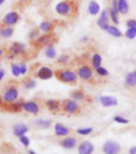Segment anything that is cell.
<instances>
[{
	"label": "cell",
	"mask_w": 136,
	"mask_h": 154,
	"mask_svg": "<svg viewBox=\"0 0 136 154\" xmlns=\"http://www.w3.org/2000/svg\"><path fill=\"white\" fill-rule=\"evenodd\" d=\"M124 35L127 38H131V40H132V38H135L136 37V27H128V30L125 32Z\"/></svg>",
	"instance_id": "obj_36"
},
{
	"label": "cell",
	"mask_w": 136,
	"mask_h": 154,
	"mask_svg": "<svg viewBox=\"0 0 136 154\" xmlns=\"http://www.w3.org/2000/svg\"><path fill=\"white\" fill-rule=\"evenodd\" d=\"M124 85L128 89H136V70L131 71V72H128L125 75Z\"/></svg>",
	"instance_id": "obj_15"
},
{
	"label": "cell",
	"mask_w": 136,
	"mask_h": 154,
	"mask_svg": "<svg viewBox=\"0 0 136 154\" xmlns=\"http://www.w3.org/2000/svg\"><path fill=\"white\" fill-rule=\"evenodd\" d=\"M4 106V102H3V98H2V96H0V108Z\"/></svg>",
	"instance_id": "obj_47"
},
{
	"label": "cell",
	"mask_w": 136,
	"mask_h": 154,
	"mask_svg": "<svg viewBox=\"0 0 136 154\" xmlns=\"http://www.w3.org/2000/svg\"><path fill=\"white\" fill-rule=\"evenodd\" d=\"M53 42H55V35L49 33V34H41L33 44L35 48H44L48 45H53Z\"/></svg>",
	"instance_id": "obj_8"
},
{
	"label": "cell",
	"mask_w": 136,
	"mask_h": 154,
	"mask_svg": "<svg viewBox=\"0 0 136 154\" xmlns=\"http://www.w3.org/2000/svg\"><path fill=\"white\" fill-rule=\"evenodd\" d=\"M45 106H47V109H49L50 112L57 113L61 109V102L57 101V100H47V101H45Z\"/></svg>",
	"instance_id": "obj_20"
},
{
	"label": "cell",
	"mask_w": 136,
	"mask_h": 154,
	"mask_svg": "<svg viewBox=\"0 0 136 154\" xmlns=\"http://www.w3.org/2000/svg\"><path fill=\"white\" fill-rule=\"evenodd\" d=\"M71 98L75 100V101H84L86 100V94H84V91L82 90H74L72 93H71Z\"/></svg>",
	"instance_id": "obj_28"
},
{
	"label": "cell",
	"mask_w": 136,
	"mask_h": 154,
	"mask_svg": "<svg viewBox=\"0 0 136 154\" xmlns=\"http://www.w3.org/2000/svg\"><path fill=\"white\" fill-rule=\"evenodd\" d=\"M19 140H20V143H22L23 146H26V147L30 145V139L26 137V135H22V137L19 138Z\"/></svg>",
	"instance_id": "obj_39"
},
{
	"label": "cell",
	"mask_w": 136,
	"mask_h": 154,
	"mask_svg": "<svg viewBox=\"0 0 136 154\" xmlns=\"http://www.w3.org/2000/svg\"><path fill=\"white\" fill-rule=\"evenodd\" d=\"M55 75L59 81L67 85H75L78 81V74L75 71L70 70V68H61V70L55 71Z\"/></svg>",
	"instance_id": "obj_2"
},
{
	"label": "cell",
	"mask_w": 136,
	"mask_h": 154,
	"mask_svg": "<svg viewBox=\"0 0 136 154\" xmlns=\"http://www.w3.org/2000/svg\"><path fill=\"white\" fill-rule=\"evenodd\" d=\"M117 6H119V14L127 15L129 12V4H128L127 0H119Z\"/></svg>",
	"instance_id": "obj_25"
},
{
	"label": "cell",
	"mask_w": 136,
	"mask_h": 154,
	"mask_svg": "<svg viewBox=\"0 0 136 154\" xmlns=\"http://www.w3.org/2000/svg\"><path fill=\"white\" fill-rule=\"evenodd\" d=\"M99 104L105 108H109V106H116L117 105V98L113 96H101L98 98Z\"/></svg>",
	"instance_id": "obj_16"
},
{
	"label": "cell",
	"mask_w": 136,
	"mask_h": 154,
	"mask_svg": "<svg viewBox=\"0 0 136 154\" xmlns=\"http://www.w3.org/2000/svg\"><path fill=\"white\" fill-rule=\"evenodd\" d=\"M61 109H63L67 115H76L80 112L79 102L75 101V100H72V98L64 100V101L61 102Z\"/></svg>",
	"instance_id": "obj_4"
},
{
	"label": "cell",
	"mask_w": 136,
	"mask_h": 154,
	"mask_svg": "<svg viewBox=\"0 0 136 154\" xmlns=\"http://www.w3.org/2000/svg\"><path fill=\"white\" fill-rule=\"evenodd\" d=\"M29 154H37L34 150H29Z\"/></svg>",
	"instance_id": "obj_48"
},
{
	"label": "cell",
	"mask_w": 136,
	"mask_h": 154,
	"mask_svg": "<svg viewBox=\"0 0 136 154\" xmlns=\"http://www.w3.org/2000/svg\"><path fill=\"white\" fill-rule=\"evenodd\" d=\"M44 55H45L47 59H56L57 57L56 48L53 47V45H48V47H45V49H44Z\"/></svg>",
	"instance_id": "obj_24"
},
{
	"label": "cell",
	"mask_w": 136,
	"mask_h": 154,
	"mask_svg": "<svg viewBox=\"0 0 136 154\" xmlns=\"http://www.w3.org/2000/svg\"><path fill=\"white\" fill-rule=\"evenodd\" d=\"M76 74H78V78L82 79V81H84V82H91L94 79L93 67H90V66H87V64H82V66H79Z\"/></svg>",
	"instance_id": "obj_5"
},
{
	"label": "cell",
	"mask_w": 136,
	"mask_h": 154,
	"mask_svg": "<svg viewBox=\"0 0 136 154\" xmlns=\"http://www.w3.org/2000/svg\"><path fill=\"white\" fill-rule=\"evenodd\" d=\"M57 61H59V64H67L70 61V57H68V55H60L57 57Z\"/></svg>",
	"instance_id": "obj_38"
},
{
	"label": "cell",
	"mask_w": 136,
	"mask_h": 154,
	"mask_svg": "<svg viewBox=\"0 0 136 154\" xmlns=\"http://www.w3.org/2000/svg\"><path fill=\"white\" fill-rule=\"evenodd\" d=\"M94 153V145L90 140H82L78 143V154H93Z\"/></svg>",
	"instance_id": "obj_13"
},
{
	"label": "cell",
	"mask_w": 136,
	"mask_h": 154,
	"mask_svg": "<svg viewBox=\"0 0 136 154\" xmlns=\"http://www.w3.org/2000/svg\"><path fill=\"white\" fill-rule=\"evenodd\" d=\"M55 29V25H53L52 20H42L38 26V30H40L41 34H49V33L53 32Z\"/></svg>",
	"instance_id": "obj_18"
},
{
	"label": "cell",
	"mask_w": 136,
	"mask_h": 154,
	"mask_svg": "<svg viewBox=\"0 0 136 154\" xmlns=\"http://www.w3.org/2000/svg\"><path fill=\"white\" fill-rule=\"evenodd\" d=\"M105 32H107L110 35H113V37H117V38H119V37H122V35H124L121 30L117 29L116 26H112V25H109V26L106 27V30H105Z\"/></svg>",
	"instance_id": "obj_27"
},
{
	"label": "cell",
	"mask_w": 136,
	"mask_h": 154,
	"mask_svg": "<svg viewBox=\"0 0 136 154\" xmlns=\"http://www.w3.org/2000/svg\"><path fill=\"white\" fill-rule=\"evenodd\" d=\"M4 75H6V72H4V70H2V68H0V82L3 81Z\"/></svg>",
	"instance_id": "obj_45"
},
{
	"label": "cell",
	"mask_w": 136,
	"mask_h": 154,
	"mask_svg": "<svg viewBox=\"0 0 136 154\" xmlns=\"http://www.w3.org/2000/svg\"><path fill=\"white\" fill-rule=\"evenodd\" d=\"M109 17H110V22H113V25L116 26V25H119V12L117 11H113L112 8H109Z\"/></svg>",
	"instance_id": "obj_31"
},
{
	"label": "cell",
	"mask_w": 136,
	"mask_h": 154,
	"mask_svg": "<svg viewBox=\"0 0 136 154\" xmlns=\"http://www.w3.org/2000/svg\"><path fill=\"white\" fill-rule=\"evenodd\" d=\"M26 51H27L26 44L19 42V41H15V42L11 44V47L8 48V52H10L8 57H14V56L25 55V53H26Z\"/></svg>",
	"instance_id": "obj_7"
},
{
	"label": "cell",
	"mask_w": 136,
	"mask_h": 154,
	"mask_svg": "<svg viewBox=\"0 0 136 154\" xmlns=\"http://www.w3.org/2000/svg\"><path fill=\"white\" fill-rule=\"evenodd\" d=\"M2 98H3V102L4 105H8L11 102H15L18 101L19 98V90H18V87L15 85H10L4 89L3 94H2Z\"/></svg>",
	"instance_id": "obj_3"
},
{
	"label": "cell",
	"mask_w": 136,
	"mask_h": 154,
	"mask_svg": "<svg viewBox=\"0 0 136 154\" xmlns=\"http://www.w3.org/2000/svg\"><path fill=\"white\" fill-rule=\"evenodd\" d=\"M12 34H14V27L12 26H4L2 25L0 26V37L7 40V38H11Z\"/></svg>",
	"instance_id": "obj_22"
},
{
	"label": "cell",
	"mask_w": 136,
	"mask_h": 154,
	"mask_svg": "<svg viewBox=\"0 0 136 154\" xmlns=\"http://www.w3.org/2000/svg\"><path fill=\"white\" fill-rule=\"evenodd\" d=\"M40 35H41L40 30H38V29H33V30H30V33H29V40L34 42V41L37 40V38L40 37Z\"/></svg>",
	"instance_id": "obj_35"
},
{
	"label": "cell",
	"mask_w": 136,
	"mask_h": 154,
	"mask_svg": "<svg viewBox=\"0 0 136 154\" xmlns=\"http://www.w3.org/2000/svg\"><path fill=\"white\" fill-rule=\"evenodd\" d=\"M76 10H78V7H76V4L74 3L72 0H61L55 7L56 14L60 15V17H65V18L74 15L76 12Z\"/></svg>",
	"instance_id": "obj_1"
},
{
	"label": "cell",
	"mask_w": 136,
	"mask_h": 154,
	"mask_svg": "<svg viewBox=\"0 0 136 154\" xmlns=\"http://www.w3.org/2000/svg\"><path fill=\"white\" fill-rule=\"evenodd\" d=\"M94 70H95L97 75H98V76H101V78H106V76L109 75V71H107L106 68H104V67H102V66H99V67L94 68Z\"/></svg>",
	"instance_id": "obj_33"
},
{
	"label": "cell",
	"mask_w": 136,
	"mask_h": 154,
	"mask_svg": "<svg viewBox=\"0 0 136 154\" xmlns=\"http://www.w3.org/2000/svg\"><path fill=\"white\" fill-rule=\"evenodd\" d=\"M113 120L116 123H120V124H128V123H129L128 119H125V117H122V116H119V115H116V116L113 117Z\"/></svg>",
	"instance_id": "obj_37"
},
{
	"label": "cell",
	"mask_w": 136,
	"mask_h": 154,
	"mask_svg": "<svg viewBox=\"0 0 136 154\" xmlns=\"http://www.w3.org/2000/svg\"><path fill=\"white\" fill-rule=\"evenodd\" d=\"M128 154H136V146H133V147H131L129 150H128Z\"/></svg>",
	"instance_id": "obj_44"
},
{
	"label": "cell",
	"mask_w": 136,
	"mask_h": 154,
	"mask_svg": "<svg viewBox=\"0 0 136 154\" xmlns=\"http://www.w3.org/2000/svg\"><path fill=\"white\" fill-rule=\"evenodd\" d=\"M127 27H136V19H128Z\"/></svg>",
	"instance_id": "obj_42"
},
{
	"label": "cell",
	"mask_w": 136,
	"mask_h": 154,
	"mask_svg": "<svg viewBox=\"0 0 136 154\" xmlns=\"http://www.w3.org/2000/svg\"><path fill=\"white\" fill-rule=\"evenodd\" d=\"M53 75H55V71L50 67H48V66H41V67L35 71V76H37L38 79H42V81H48V79H50Z\"/></svg>",
	"instance_id": "obj_11"
},
{
	"label": "cell",
	"mask_w": 136,
	"mask_h": 154,
	"mask_svg": "<svg viewBox=\"0 0 136 154\" xmlns=\"http://www.w3.org/2000/svg\"><path fill=\"white\" fill-rule=\"evenodd\" d=\"M3 55H4V49L3 48H0V57H3Z\"/></svg>",
	"instance_id": "obj_46"
},
{
	"label": "cell",
	"mask_w": 136,
	"mask_h": 154,
	"mask_svg": "<svg viewBox=\"0 0 136 154\" xmlns=\"http://www.w3.org/2000/svg\"><path fill=\"white\" fill-rule=\"evenodd\" d=\"M87 11H89L90 15H98L101 12V7H99V4L97 3L95 0H91L89 3V6H87Z\"/></svg>",
	"instance_id": "obj_23"
},
{
	"label": "cell",
	"mask_w": 136,
	"mask_h": 154,
	"mask_svg": "<svg viewBox=\"0 0 136 154\" xmlns=\"http://www.w3.org/2000/svg\"><path fill=\"white\" fill-rule=\"evenodd\" d=\"M23 102H25V100H18V101L11 102L8 105H4V106H6L7 111L12 112V113H18V112L23 111Z\"/></svg>",
	"instance_id": "obj_17"
},
{
	"label": "cell",
	"mask_w": 136,
	"mask_h": 154,
	"mask_svg": "<svg viewBox=\"0 0 136 154\" xmlns=\"http://www.w3.org/2000/svg\"><path fill=\"white\" fill-rule=\"evenodd\" d=\"M101 64H102V56L99 55L98 52H94L93 56H91V67L97 68V67H99Z\"/></svg>",
	"instance_id": "obj_26"
},
{
	"label": "cell",
	"mask_w": 136,
	"mask_h": 154,
	"mask_svg": "<svg viewBox=\"0 0 136 154\" xmlns=\"http://www.w3.org/2000/svg\"><path fill=\"white\" fill-rule=\"evenodd\" d=\"M102 153L104 154H120L121 153V146L116 140H106L102 145Z\"/></svg>",
	"instance_id": "obj_6"
},
{
	"label": "cell",
	"mask_w": 136,
	"mask_h": 154,
	"mask_svg": "<svg viewBox=\"0 0 136 154\" xmlns=\"http://www.w3.org/2000/svg\"><path fill=\"white\" fill-rule=\"evenodd\" d=\"M117 3H119V0H112V7H110V8H112L113 11L119 12V6H117Z\"/></svg>",
	"instance_id": "obj_41"
},
{
	"label": "cell",
	"mask_w": 136,
	"mask_h": 154,
	"mask_svg": "<svg viewBox=\"0 0 136 154\" xmlns=\"http://www.w3.org/2000/svg\"><path fill=\"white\" fill-rule=\"evenodd\" d=\"M4 2H6V0H0V6H2V4H3Z\"/></svg>",
	"instance_id": "obj_49"
},
{
	"label": "cell",
	"mask_w": 136,
	"mask_h": 154,
	"mask_svg": "<svg viewBox=\"0 0 136 154\" xmlns=\"http://www.w3.org/2000/svg\"><path fill=\"white\" fill-rule=\"evenodd\" d=\"M93 127H86V128H78L76 130V134L78 135H82V137H84V135H90L91 132H93Z\"/></svg>",
	"instance_id": "obj_34"
},
{
	"label": "cell",
	"mask_w": 136,
	"mask_h": 154,
	"mask_svg": "<svg viewBox=\"0 0 136 154\" xmlns=\"http://www.w3.org/2000/svg\"><path fill=\"white\" fill-rule=\"evenodd\" d=\"M110 22V17H109V8H104L101 12H99L98 20H97V25H98L99 29L106 30V27L109 26Z\"/></svg>",
	"instance_id": "obj_10"
},
{
	"label": "cell",
	"mask_w": 136,
	"mask_h": 154,
	"mask_svg": "<svg viewBox=\"0 0 136 154\" xmlns=\"http://www.w3.org/2000/svg\"><path fill=\"white\" fill-rule=\"evenodd\" d=\"M11 72L15 78L20 76V63H12L11 64Z\"/></svg>",
	"instance_id": "obj_32"
},
{
	"label": "cell",
	"mask_w": 136,
	"mask_h": 154,
	"mask_svg": "<svg viewBox=\"0 0 136 154\" xmlns=\"http://www.w3.org/2000/svg\"><path fill=\"white\" fill-rule=\"evenodd\" d=\"M50 125H52V122L50 120H44V119H38V120H35V127H38V128H49Z\"/></svg>",
	"instance_id": "obj_29"
},
{
	"label": "cell",
	"mask_w": 136,
	"mask_h": 154,
	"mask_svg": "<svg viewBox=\"0 0 136 154\" xmlns=\"http://www.w3.org/2000/svg\"><path fill=\"white\" fill-rule=\"evenodd\" d=\"M37 86V82H35V79L33 78H27L23 81V87L26 89V90H32V89H34V87Z\"/></svg>",
	"instance_id": "obj_30"
},
{
	"label": "cell",
	"mask_w": 136,
	"mask_h": 154,
	"mask_svg": "<svg viewBox=\"0 0 136 154\" xmlns=\"http://www.w3.org/2000/svg\"><path fill=\"white\" fill-rule=\"evenodd\" d=\"M27 74V64L26 63H20V76H23Z\"/></svg>",
	"instance_id": "obj_40"
},
{
	"label": "cell",
	"mask_w": 136,
	"mask_h": 154,
	"mask_svg": "<svg viewBox=\"0 0 136 154\" xmlns=\"http://www.w3.org/2000/svg\"><path fill=\"white\" fill-rule=\"evenodd\" d=\"M89 41H90V38L87 37V35H84V37H82L80 42H82V44H86V42H89Z\"/></svg>",
	"instance_id": "obj_43"
},
{
	"label": "cell",
	"mask_w": 136,
	"mask_h": 154,
	"mask_svg": "<svg viewBox=\"0 0 136 154\" xmlns=\"http://www.w3.org/2000/svg\"><path fill=\"white\" fill-rule=\"evenodd\" d=\"M59 143H60V146L63 149H65V150H72V149H75L76 146H78V139L67 135V137H64Z\"/></svg>",
	"instance_id": "obj_12"
},
{
	"label": "cell",
	"mask_w": 136,
	"mask_h": 154,
	"mask_svg": "<svg viewBox=\"0 0 136 154\" xmlns=\"http://www.w3.org/2000/svg\"><path fill=\"white\" fill-rule=\"evenodd\" d=\"M19 20H20V15L18 14L17 11H10V12H7V14L3 17V19H2V25L14 27L15 25L19 22Z\"/></svg>",
	"instance_id": "obj_9"
},
{
	"label": "cell",
	"mask_w": 136,
	"mask_h": 154,
	"mask_svg": "<svg viewBox=\"0 0 136 154\" xmlns=\"http://www.w3.org/2000/svg\"><path fill=\"white\" fill-rule=\"evenodd\" d=\"M27 132H29V127L26 124H17L12 128V134L18 138H20L22 135H26Z\"/></svg>",
	"instance_id": "obj_21"
},
{
	"label": "cell",
	"mask_w": 136,
	"mask_h": 154,
	"mask_svg": "<svg viewBox=\"0 0 136 154\" xmlns=\"http://www.w3.org/2000/svg\"><path fill=\"white\" fill-rule=\"evenodd\" d=\"M55 135L56 137H60V138H64L67 137V135L70 134V128L67 127V125L64 124H60V123H56L55 124Z\"/></svg>",
	"instance_id": "obj_19"
},
{
	"label": "cell",
	"mask_w": 136,
	"mask_h": 154,
	"mask_svg": "<svg viewBox=\"0 0 136 154\" xmlns=\"http://www.w3.org/2000/svg\"><path fill=\"white\" fill-rule=\"evenodd\" d=\"M23 111L26 113H30V115H38L40 112V105H38L37 101H25L23 102Z\"/></svg>",
	"instance_id": "obj_14"
}]
</instances>
